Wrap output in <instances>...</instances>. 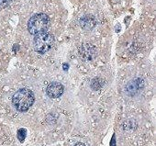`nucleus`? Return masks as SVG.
Returning a JSON list of instances; mask_svg holds the SVG:
<instances>
[{
    "mask_svg": "<svg viewBox=\"0 0 156 146\" xmlns=\"http://www.w3.org/2000/svg\"><path fill=\"white\" fill-rule=\"evenodd\" d=\"M80 25L85 30H92L96 25V20L92 16H85L80 20Z\"/></svg>",
    "mask_w": 156,
    "mask_h": 146,
    "instance_id": "nucleus-6",
    "label": "nucleus"
},
{
    "mask_svg": "<svg viewBox=\"0 0 156 146\" xmlns=\"http://www.w3.org/2000/svg\"><path fill=\"white\" fill-rule=\"evenodd\" d=\"M143 87H144L143 80L140 78H135L127 84V86L125 87V91L129 96L133 97V96L137 95L143 88Z\"/></svg>",
    "mask_w": 156,
    "mask_h": 146,
    "instance_id": "nucleus-4",
    "label": "nucleus"
},
{
    "mask_svg": "<svg viewBox=\"0 0 156 146\" xmlns=\"http://www.w3.org/2000/svg\"><path fill=\"white\" fill-rule=\"evenodd\" d=\"M74 146H86V145L83 142H77V143L74 144Z\"/></svg>",
    "mask_w": 156,
    "mask_h": 146,
    "instance_id": "nucleus-11",
    "label": "nucleus"
},
{
    "mask_svg": "<svg viewBox=\"0 0 156 146\" xmlns=\"http://www.w3.org/2000/svg\"><path fill=\"white\" fill-rule=\"evenodd\" d=\"M35 100L34 94L28 88L18 90L12 97V104L15 109L20 112H25L30 109Z\"/></svg>",
    "mask_w": 156,
    "mask_h": 146,
    "instance_id": "nucleus-1",
    "label": "nucleus"
},
{
    "mask_svg": "<svg viewBox=\"0 0 156 146\" xmlns=\"http://www.w3.org/2000/svg\"><path fill=\"white\" fill-rule=\"evenodd\" d=\"M26 135H27V130L25 129H20L18 130V139L22 142L25 138H26Z\"/></svg>",
    "mask_w": 156,
    "mask_h": 146,
    "instance_id": "nucleus-8",
    "label": "nucleus"
},
{
    "mask_svg": "<svg viewBox=\"0 0 156 146\" xmlns=\"http://www.w3.org/2000/svg\"><path fill=\"white\" fill-rule=\"evenodd\" d=\"M12 1H13V0H0V8H1V9L7 8L9 5L11 4Z\"/></svg>",
    "mask_w": 156,
    "mask_h": 146,
    "instance_id": "nucleus-9",
    "label": "nucleus"
},
{
    "mask_svg": "<svg viewBox=\"0 0 156 146\" xmlns=\"http://www.w3.org/2000/svg\"><path fill=\"white\" fill-rule=\"evenodd\" d=\"M63 86L58 82H52L49 84L46 88V93L51 98H58L63 94Z\"/></svg>",
    "mask_w": 156,
    "mask_h": 146,
    "instance_id": "nucleus-5",
    "label": "nucleus"
},
{
    "mask_svg": "<svg viewBox=\"0 0 156 146\" xmlns=\"http://www.w3.org/2000/svg\"><path fill=\"white\" fill-rule=\"evenodd\" d=\"M53 42V36L47 31H44L35 35L33 39V47L37 52L45 53L51 49Z\"/></svg>",
    "mask_w": 156,
    "mask_h": 146,
    "instance_id": "nucleus-3",
    "label": "nucleus"
},
{
    "mask_svg": "<svg viewBox=\"0 0 156 146\" xmlns=\"http://www.w3.org/2000/svg\"><path fill=\"white\" fill-rule=\"evenodd\" d=\"M81 52H80V54L83 58H85L86 60H91L92 57H93V54H94V49L91 45L89 44H87V45H84L83 47H81Z\"/></svg>",
    "mask_w": 156,
    "mask_h": 146,
    "instance_id": "nucleus-7",
    "label": "nucleus"
},
{
    "mask_svg": "<svg viewBox=\"0 0 156 146\" xmlns=\"http://www.w3.org/2000/svg\"><path fill=\"white\" fill-rule=\"evenodd\" d=\"M50 26V19L44 13H38L33 15L28 22V30L30 34L36 35L44 32Z\"/></svg>",
    "mask_w": 156,
    "mask_h": 146,
    "instance_id": "nucleus-2",
    "label": "nucleus"
},
{
    "mask_svg": "<svg viewBox=\"0 0 156 146\" xmlns=\"http://www.w3.org/2000/svg\"><path fill=\"white\" fill-rule=\"evenodd\" d=\"M95 85H96V87H93V89H95V90H98V89L101 88V87H102V86H103V85H101V84H100V85L98 84V79H94V80L92 81V83H91V87H92V86H95Z\"/></svg>",
    "mask_w": 156,
    "mask_h": 146,
    "instance_id": "nucleus-10",
    "label": "nucleus"
}]
</instances>
